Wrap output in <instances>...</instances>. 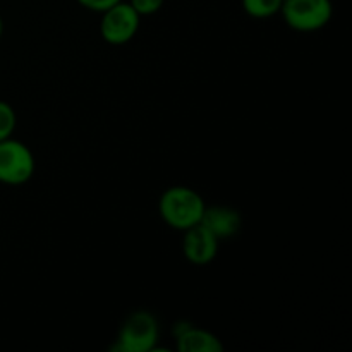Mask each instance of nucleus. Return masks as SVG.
Returning <instances> with one entry per match:
<instances>
[{"label": "nucleus", "mask_w": 352, "mask_h": 352, "mask_svg": "<svg viewBox=\"0 0 352 352\" xmlns=\"http://www.w3.org/2000/svg\"><path fill=\"white\" fill-rule=\"evenodd\" d=\"M16 126H17V117H16V112H14L12 105H9L7 102L0 100V141L12 136Z\"/></svg>", "instance_id": "nucleus-10"}, {"label": "nucleus", "mask_w": 352, "mask_h": 352, "mask_svg": "<svg viewBox=\"0 0 352 352\" xmlns=\"http://www.w3.org/2000/svg\"><path fill=\"white\" fill-rule=\"evenodd\" d=\"M284 0H243V9L254 19H267L280 12Z\"/></svg>", "instance_id": "nucleus-9"}, {"label": "nucleus", "mask_w": 352, "mask_h": 352, "mask_svg": "<svg viewBox=\"0 0 352 352\" xmlns=\"http://www.w3.org/2000/svg\"><path fill=\"white\" fill-rule=\"evenodd\" d=\"M158 342V322L150 311H134L124 320L113 351L150 352Z\"/></svg>", "instance_id": "nucleus-2"}, {"label": "nucleus", "mask_w": 352, "mask_h": 352, "mask_svg": "<svg viewBox=\"0 0 352 352\" xmlns=\"http://www.w3.org/2000/svg\"><path fill=\"white\" fill-rule=\"evenodd\" d=\"M2 33H3V23H2V17H0V38H2Z\"/></svg>", "instance_id": "nucleus-13"}, {"label": "nucleus", "mask_w": 352, "mask_h": 352, "mask_svg": "<svg viewBox=\"0 0 352 352\" xmlns=\"http://www.w3.org/2000/svg\"><path fill=\"white\" fill-rule=\"evenodd\" d=\"M181 352H222L223 344L210 330L198 329L189 322H182L172 329Z\"/></svg>", "instance_id": "nucleus-7"}, {"label": "nucleus", "mask_w": 352, "mask_h": 352, "mask_svg": "<svg viewBox=\"0 0 352 352\" xmlns=\"http://www.w3.org/2000/svg\"><path fill=\"white\" fill-rule=\"evenodd\" d=\"M33 151L12 136L0 141V182L9 186H21L34 174Z\"/></svg>", "instance_id": "nucleus-4"}, {"label": "nucleus", "mask_w": 352, "mask_h": 352, "mask_svg": "<svg viewBox=\"0 0 352 352\" xmlns=\"http://www.w3.org/2000/svg\"><path fill=\"white\" fill-rule=\"evenodd\" d=\"M141 16L129 2H117L105 12L100 21V34L110 45H124L136 36Z\"/></svg>", "instance_id": "nucleus-5"}, {"label": "nucleus", "mask_w": 352, "mask_h": 352, "mask_svg": "<svg viewBox=\"0 0 352 352\" xmlns=\"http://www.w3.org/2000/svg\"><path fill=\"white\" fill-rule=\"evenodd\" d=\"M79 6L86 7L88 10H93V12H105L107 9H110L112 6H116L120 0H76Z\"/></svg>", "instance_id": "nucleus-12"}, {"label": "nucleus", "mask_w": 352, "mask_h": 352, "mask_svg": "<svg viewBox=\"0 0 352 352\" xmlns=\"http://www.w3.org/2000/svg\"><path fill=\"white\" fill-rule=\"evenodd\" d=\"M219 244L220 241L203 223H198V226L184 230L182 254L189 263L203 267L215 260L219 254Z\"/></svg>", "instance_id": "nucleus-6"}, {"label": "nucleus", "mask_w": 352, "mask_h": 352, "mask_svg": "<svg viewBox=\"0 0 352 352\" xmlns=\"http://www.w3.org/2000/svg\"><path fill=\"white\" fill-rule=\"evenodd\" d=\"M206 203L196 189L188 186H172L165 189L158 201L162 220L175 230H188L198 226L205 213Z\"/></svg>", "instance_id": "nucleus-1"}, {"label": "nucleus", "mask_w": 352, "mask_h": 352, "mask_svg": "<svg viewBox=\"0 0 352 352\" xmlns=\"http://www.w3.org/2000/svg\"><path fill=\"white\" fill-rule=\"evenodd\" d=\"M213 236L219 241L230 239L236 234H239L241 227H243V217L236 208L227 205H215L206 206L205 213H203L201 222Z\"/></svg>", "instance_id": "nucleus-8"}, {"label": "nucleus", "mask_w": 352, "mask_h": 352, "mask_svg": "<svg viewBox=\"0 0 352 352\" xmlns=\"http://www.w3.org/2000/svg\"><path fill=\"white\" fill-rule=\"evenodd\" d=\"M282 17L289 28L301 33H311L325 28L333 16L330 0H284Z\"/></svg>", "instance_id": "nucleus-3"}, {"label": "nucleus", "mask_w": 352, "mask_h": 352, "mask_svg": "<svg viewBox=\"0 0 352 352\" xmlns=\"http://www.w3.org/2000/svg\"><path fill=\"white\" fill-rule=\"evenodd\" d=\"M129 3L140 16H151L162 9L164 0H129Z\"/></svg>", "instance_id": "nucleus-11"}]
</instances>
